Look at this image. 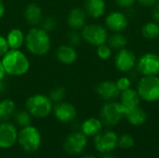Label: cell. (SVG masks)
<instances>
[{"label": "cell", "instance_id": "f546056e", "mask_svg": "<svg viewBox=\"0 0 159 158\" xmlns=\"http://www.w3.org/2000/svg\"><path fill=\"white\" fill-rule=\"evenodd\" d=\"M112 51H113V49L106 43L98 46L97 47V49H96L97 56L99 57V59L103 60V61H106V60H108V59L111 58Z\"/></svg>", "mask_w": 159, "mask_h": 158}, {"label": "cell", "instance_id": "7a4b0ae2", "mask_svg": "<svg viewBox=\"0 0 159 158\" xmlns=\"http://www.w3.org/2000/svg\"><path fill=\"white\" fill-rule=\"evenodd\" d=\"M1 61L6 74L21 76L30 70V61L27 55L20 49H9L2 58Z\"/></svg>", "mask_w": 159, "mask_h": 158}, {"label": "cell", "instance_id": "d6986e66", "mask_svg": "<svg viewBox=\"0 0 159 158\" xmlns=\"http://www.w3.org/2000/svg\"><path fill=\"white\" fill-rule=\"evenodd\" d=\"M23 18L32 27L40 25L43 19V11L41 7L35 3L28 4L23 10Z\"/></svg>", "mask_w": 159, "mask_h": 158}, {"label": "cell", "instance_id": "1f68e13d", "mask_svg": "<svg viewBox=\"0 0 159 158\" xmlns=\"http://www.w3.org/2000/svg\"><path fill=\"white\" fill-rule=\"evenodd\" d=\"M67 37H68V43L69 45L73 46V47H77L80 45L81 41L83 40L82 39V36H81V34L78 33V31L76 30H71L68 34H67Z\"/></svg>", "mask_w": 159, "mask_h": 158}, {"label": "cell", "instance_id": "f35d334b", "mask_svg": "<svg viewBox=\"0 0 159 158\" xmlns=\"http://www.w3.org/2000/svg\"><path fill=\"white\" fill-rule=\"evenodd\" d=\"M5 74H6V73H5V70H4V67H3V64L1 61V59H0V81H3Z\"/></svg>", "mask_w": 159, "mask_h": 158}, {"label": "cell", "instance_id": "44dd1931", "mask_svg": "<svg viewBox=\"0 0 159 158\" xmlns=\"http://www.w3.org/2000/svg\"><path fill=\"white\" fill-rule=\"evenodd\" d=\"M6 38L10 49H20L25 42V34L20 28H12L7 34Z\"/></svg>", "mask_w": 159, "mask_h": 158}, {"label": "cell", "instance_id": "8992f818", "mask_svg": "<svg viewBox=\"0 0 159 158\" xmlns=\"http://www.w3.org/2000/svg\"><path fill=\"white\" fill-rule=\"evenodd\" d=\"M18 142L26 152H35L41 144V134L39 130L33 126L21 128L18 133Z\"/></svg>", "mask_w": 159, "mask_h": 158}, {"label": "cell", "instance_id": "ffe728a7", "mask_svg": "<svg viewBox=\"0 0 159 158\" xmlns=\"http://www.w3.org/2000/svg\"><path fill=\"white\" fill-rule=\"evenodd\" d=\"M83 9L87 16L92 19H99L105 13L106 3L104 0H85Z\"/></svg>", "mask_w": 159, "mask_h": 158}, {"label": "cell", "instance_id": "7402d4cb", "mask_svg": "<svg viewBox=\"0 0 159 158\" xmlns=\"http://www.w3.org/2000/svg\"><path fill=\"white\" fill-rule=\"evenodd\" d=\"M80 128L81 132L84 133L87 137H92L96 136L99 132H101L102 129V123L100 118L89 117L81 124Z\"/></svg>", "mask_w": 159, "mask_h": 158}, {"label": "cell", "instance_id": "ba28073f", "mask_svg": "<svg viewBox=\"0 0 159 158\" xmlns=\"http://www.w3.org/2000/svg\"><path fill=\"white\" fill-rule=\"evenodd\" d=\"M136 69L142 75H158L159 55L154 52L142 55L137 60Z\"/></svg>", "mask_w": 159, "mask_h": 158}, {"label": "cell", "instance_id": "4fadbf2b", "mask_svg": "<svg viewBox=\"0 0 159 158\" xmlns=\"http://www.w3.org/2000/svg\"><path fill=\"white\" fill-rule=\"evenodd\" d=\"M52 112L56 119L62 123H69L74 121L77 115L75 107L72 103L63 101L57 102L53 106Z\"/></svg>", "mask_w": 159, "mask_h": 158}, {"label": "cell", "instance_id": "9a60e30c", "mask_svg": "<svg viewBox=\"0 0 159 158\" xmlns=\"http://www.w3.org/2000/svg\"><path fill=\"white\" fill-rule=\"evenodd\" d=\"M97 95L106 102L115 101L119 98L120 90L118 89L115 81L112 80H103L97 84L95 88Z\"/></svg>", "mask_w": 159, "mask_h": 158}, {"label": "cell", "instance_id": "5b68a950", "mask_svg": "<svg viewBox=\"0 0 159 158\" xmlns=\"http://www.w3.org/2000/svg\"><path fill=\"white\" fill-rule=\"evenodd\" d=\"M82 39L90 46L98 47L102 44H105L109 37L108 30L105 26L99 23L86 24L81 32Z\"/></svg>", "mask_w": 159, "mask_h": 158}, {"label": "cell", "instance_id": "3957f363", "mask_svg": "<svg viewBox=\"0 0 159 158\" xmlns=\"http://www.w3.org/2000/svg\"><path fill=\"white\" fill-rule=\"evenodd\" d=\"M25 108L32 116L45 118L52 113L53 102L47 95L34 94L26 100Z\"/></svg>", "mask_w": 159, "mask_h": 158}, {"label": "cell", "instance_id": "60d3db41", "mask_svg": "<svg viewBox=\"0 0 159 158\" xmlns=\"http://www.w3.org/2000/svg\"><path fill=\"white\" fill-rule=\"evenodd\" d=\"M4 89H5V87H4L3 81H0V94H2V93H3Z\"/></svg>", "mask_w": 159, "mask_h": 158}, {"label": "cell", "instance_id": "2e32d148", "mask_svg": "<svg viewBox=\"0 0 159 158\" xmlns=\"http://www.w3.org/2000/svg\"><path fill=\"white\" fill-rule=\"evenodd\" d=\"M119 98H120L119 103L122 107L124 115L131 109L138 107L141 102V98H140L137 90L133 89L131 88L121 91Z\"/></svg>", "mask_w": 159, "mask_h": 158}, {"label": "cell", "instance_id": "ac0fdd59", "mask_svg": "<svg viewBox=\"0 0 159 158\" xmlns=\"http://www.w3.org/2000/svg\"><path fill=\"white\" fill-rule=\"evenodd\" d=\"M55 55L57 61L65 65H70L75 63L78 57L75 47L69 44L61 45L57 48Z\"/></svg>", "mask_w": 159, "mask_h": 158}, {"label": "cell", "instance_id": "4316f807", "mask_svg": "<svg viewBox=\"0 0 159 158\" xmlns=\"http://www.w3.org/2000/svg\"><path fill=\"white\" fill-rule=\"evenodd\" d=\"M13 117H14L16 124L21 128H25L31 125L32 115L27 110H20L16 112Z\"/></svg>", "mask_w": 159, "mask_h": 158}, {"label": "cell", "instance_id": "83f0119b", "mask_svg": "<svg viewBox=\"0 0 159 158\" xmlns=\"http://www.w3.org/2000/svg\"><path fill=\"white\" fill-rule=\"evenodd\" d=\"M66 94H67L66 89L63 87H56L49 91L48 97L52 101V102L57 103V102L64 101Z\"/></svg>", "mask_w": 159, "mask_h": 158}, {"label": "cell", "instance_id": "b9f144b4", "mask_svg": "<svg viewBox=\"0 0 159 158\" xmlns=\"http://www.w3.org/2000/svg\"><path fill=\"white\" fill-rule=\"evenodd\" d=\"M82 158H95L94 156H84V157Z\"/></svg>", "mask_w": 159, "mask_h": 158}, {"label": "cell", "instance_id": "6da1fadb", "mask_svg": "<svg viewBox=\"0 0 159 158\" xmlns=\"http://www.w3.org/2000/svg\"><path fill=\"white\" fill-rule=\"evenodd\" d=\"M24 45L32 55L37 57L45 56L51 48L50 34L40 26L32 27L25 34Z\"/></svg>", "mask_w": 159, "mask_h": 158}, {"label": "cell", "instance_id": "e0dca14e", "mask_svg": "<svg viewBox=\"0 0 159 158\" xmlns=\"http://www.w3.org/2000/svg\"><path fill=\"white\" fill-rule=\"evenodd\" d=\"M67 24L72 30L81 31L87 24V14L81 7L72 8L67 15Z\"/></svg>", "mask_w": 159, "mask_h": 158}, {"label": "cell", "instance_id": "d4e9b609", "mask_svg": "<svg viewBox=\"0 0 159 158\" xmlns=\"http://www.w3.org/2000/svg\"><path fill=\"white\" fill-rule=\"evenodd\" d=\"M142 35L147 40H155L159 37V23L155 20L148 21L142 26Z\"/></svg>", "mask_w": 159, "mask_h": 158}, {"label": "cell", "instance_id": "4dcf8cb0", "mask_svg": "<svg viewBox=\"0 0 159 158\" xmlns=\"http://www.w3.org/2000/svg\"><path fill=\"white\" fill-rule=\"evenodd\" d=\"M117 145L122 149H129L134 145V139L129 134H124L118 137Z\"/></svg>", "mask_w": 159, "mask_h": 158}, {"label": "cell", "instance_id": "30bf717a", "mask_svg": "<svg viewBox=\"0 0 159 158\" xmlns=\"http://www.w3.org/2000/svg\"><path fill=\"white\" fill-rule=\"evenodd\" d=\"M118 137L116 132L112 130H105L103 132H99L94 139V145L98 152L106 154L110 153L116 149L117 146Z\"/></svg>", "mask_w": 159, "mask_h": 158}, {"label": "cell", "instance_id": "52a82bcc", "mask_svg": "<svg viewBox=\"0 0 159 158\" xmlns=\"http://www.w3.org/2000/svg\"><path fill=\"white\" fill-rule=\"evenodd\" d=\"M123 116L124 113L120 103L114 101L105 102L100 110V119L102 125L109 128L118 125Z\"/></svg>", "mask_w": 159, "mask_h": 158}, {"label": "cell", "instance_id": "ab89813d", "mask_svg": "<svg viewBox=\"0 0 159 158\" xmlns=\"http://www.w3.org/2000/svg\"><path fill=\"white\" fill-rule=\"evenodd\" d=\"M102 158H116L115 156H113V155H111V154H109V153H106L105 155H103Z\"/></svg>", "mask_w": 159, "mask_h": 158}, {"label": "cell", "instance_id": "603a6c76", "mask_svg": "<svg viewBox=\"0 0 159 158\" xmlns=\"http://www.w3.org/2000/svg\"><path fill=\"white\" fill-rule=\"evenodd\" d=\"M124 116H126L128 122L132 126H142L147 120L146 112L140 106L131 109Z\"/></svg>", "mask_w": 159, "mask_h": 158}, {"label": "cell", "instance_id": "d590c367", "mask_svg": "<svg viewBox=\"0 0 159 158\" xmlns=\"http://www.w3.org/2000/svg\"><path fill=\"white\" fill-rule=\"evenodd\" d=\"M152 18H153V20H155L156 22L159 23V1L153 6Z\"/></svg>", "mask_w": 159, "mask_h": 158}, {"label": "cell", "instance_id": "836d02e7", "mask_svg": "<svg viewBox=\"0 0 159 158\" xmlns=\"http://www.w3.org/2000/svg\"><path fill=\"white\" fill-rule=\"evenodd\" d=\"M9 46L7 44L6 36H3L0 34V58H2L8 50H9Z\"/></svg>", "mask_w": 159, "mask_h": 158}, {"label": "cell", "instance_id": "484cf974", "mask_svg": "<svg viewBox=\"0 0 159 158\" xmlns=\"http://www.w3.org/2000/svg\"><path fill=\"white\" fill-rule=\"evenodd\" d=\"M108 46L114 49V50H120L124 47H126L128 44V39L126 35H124L122 33H114L111 36L107 39Z\"/></svg>", "mask_w": 159, "mask_h": 158}, {"label": "cell", "instance_id": "74e56055", "mask_svg": "<svg viewBox=\"0 0 159 158\" xmlns=\"http://www.w3.org/2000/svg\"><path fill=\"white\" fill-rule=\"evenodd\" d=\"M6 13V7H5V4L3 2V0H0V19H2L4 17Z\"/></svg>", "mask_w": 159, "mask_h": 158}, {"label": "cell", "instance_id": "5bb4252c", "mask_svg": "<svg viewBox=\"0 0 159 158\" xmlns=\"http://www.w3.org/2000/svg\"><path fill=\"white\" fill-rule=\"evenodd\" d=\"M18 141V132L16 127L7 122H0V148L7 149Z\"/></svg>", "mask_w": 159, "mask_h": 158}, {"label": "cell", "instance_id": "d6a6232c", "mask_svg": "<svg viewBox=\"0 0 159 158\" xmlns=\"http://www.w3.org/2000/svg\"><path fill=\"white\" fill-rule=\"evenodd\" d=\"M116 84L118 89H119L120 92H121V91L126 90V89H128V88H130V86H131V81H130V79H129V77H127V76H122V77L118 78V79L116 81Z\"/></svg>", "mask_w": 159, "mask_h": 158}, {"label": "cell", "instance_id": "e575fe53", "mask_svg": "<svg viewBox=\"0 0 159 158\" xmlns=\"http://www.w3.org/2000/svg\"><path fill=\"white\" fill-rule=\"evenodd\" d=\"M116 3L119 7L129 8L136 3V0H116Z\"/></svg>", "mask_w": 159, "mask_h": 158}, {"label": "cell", "instance_id": "8d00e7d4", "mask_svg": "<svg viewBox=\"0 0 159 158\" xmlns=\"http://www.w3.org/2000/svg\"><path fill=\"white\" fill-rule=\"evenodd\" d=\"M159 0H136V2H138L140 5L143 6V7H153L156 3H157Z\"/></svg>", "mask_w": 159, "mask_h": 158}, {"label": "cell", "instance_id": "8fae6325", "mask_svg": "<svg viewBox=\"0 0 159 158\" xmlns=\"http://www.w3.org/2000/svg\"><path fill=\"white\" fill-rule=\"evenodd\" d=\"M87 142L88 139L84 133L75 131L70 133L65 138L63 142V150L71 156L78 155L85 149Z\"/></svg>", "mask_w": 159, "mask_h": 158}, {"label": "cell", "instance_id": "cb8c5ba5", "mask_svg": "<svg viewBox=\"0 0 159 158\" xmlns=\"http://www.w3.org/2000/svg\"><path fill=\"white\" fill-rule=\"evenodd\" d=\"M16 111V104L10 99H3L0 101V122L9 120L14 116Z\"/></svg>", "mask_w": 159, "mask_h": 158}, {"label": "cell", "instance_id": "7c38bea8", "mask_svg": "<svg viewBox=\"0 0 159 158\" xmlns=\"http://www.w3.org/2000/svg\"><path fill=\"white\" fill-rule=\"evenodd\" d=\"M104 24L107 30L113 33H121L128 27L129 19L123 12L115 10L105 16Z\"/></svg>", "mask_w": 159, "mask_h": 158}, {"label": "cell", "instance_id": "277c9868", "mask_svg": "<svg viewBox=\"0 0 159 158\" xmlns=\"http://www.w3.org/2000/svg\"><path fill=\"white\" fill-rule=\"evenodd\" d=\"M136 90L141 100L147 102L159 101V76L143 75L137 84Z\"/></svg>", "mask_w": 159, "mask_h": 158}, {"label": "cell", "instance_id": "f1b7e54d", "mask_svg": "<svg viewBox=\"0 0 159 158\" xmlns=\"http://www.w3.org/2000/svg\"><path fill=\"white\" fill-rule=\"evenodd\" d=\"M56 26H57V20L52 16L43 17L42 21L40 23V27L42 29H44L45 31H47L48 33H50V32L54 31Z\"/></svg>", "mask_w": 159, "mask_h": 158}, {"label": "cell", "instance_id": "9c48e42d", "mask_svg": "<svg viewBox=\"0 0 159 158\" xmlns=\"http://www.w3.org/2000/svg\"><path fill=\"white\" fill-rule=\"evenodd\" d=\"M115 66L121 73H129L135 67L137 63V57L135 53L129 48H122L115 56Z\"/></svg>", "mask_w": 159, "mask_h": 158}]
</instances>
